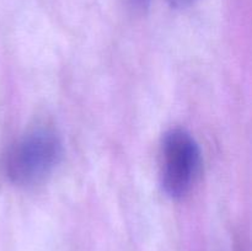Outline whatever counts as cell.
Instances as JSON below:
<instances>
[{
    "instance_id": "cell-1",
    "label": "cell",
    "mask_w": 252,
    "mask_h": 251,
    "mask_svg": "<svg viewBox=\"0 0 252 251\" xmlns=\"http://www.w3.org/2000/svg\"><path fill=\"white\" fill-rule=\"evenodd\" d=\"M62 155L63 145L56 133L34 130L10 148L4 160L5 175L16 186H36L51 176Z\"/></svg>"
},
{
    "instance_id": "cell-2",
    "label": "cell",
    "mask_w": 252,
    "mask_h": 251,
    "mask_svg": "<svg viewBox=\"0 0 252 251\" xmlns=\"http://www.w3.org/2000/svg\"><path fill=\"white\" fill-rule=\"evenodd\" d=\"M201 169V150L184 129H171L162 138L160 181L165 193L181 198L189 192Z\"/></svg>"
},
{
    "instance_id": "cell-3",
    "label": "cell",
    "mask_w": 252,
    "mask_h": 251,
    "mask_svg": "<svg viewBox=\"0 0 252 251\" xmlns=\"http://www.w3.org/2000/svg\"><path fill=\"white\" fill-rule=\"evenodd\" d=\"M169 1L176 9H186V7L193 5L197 0H169Z\"/></svg>"
},
{
    "instance_id": "cell-4",
    "label": "cell",
    "mask_w": 252,
    "mask_h": 251,
    "mask_svg": "<svg viewBox=\"0 0 252 251\" xmlns=\"http://www.w3.org/2000/svg\"><path fill=\"white\" fill-rule=\"evenodd\" d=\"M130 1H132L137 7L143 9V7H147L148 5H149L150 0H130Z\"/></svg>"
}]
</instances>
